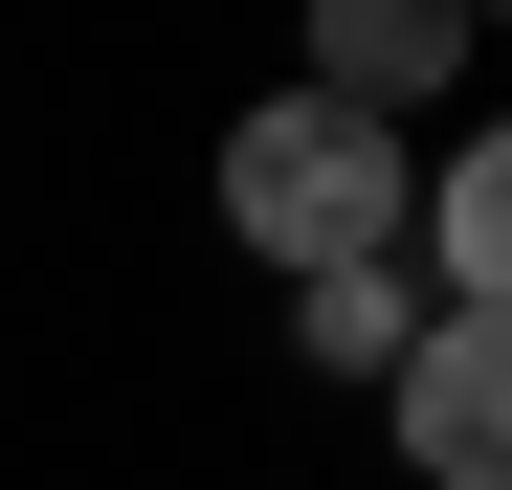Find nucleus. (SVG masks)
I'll list each match as a JSON object with an SVG mask.
<instances>
[{"label":"nucleus","mask_w":512,"mask_h":490,"mask_svg":"<svg viewBox=\"0 0 512 490\" xmlns=\"http://www.w3.org/2000/svg\"><path fill=\"white\" fill-rule=\"evenodd\" d=\"M223 223L268 245L290 290H357V268L423 245V156H401L379 112H334V90H268V112L223 134Z\"/></svg>","instance_id":"1"},{"label":"nucleus","mask_w":512,"mask_h":490,"mask_svg":"<svg viewBox=\"0 0 512 490\" xmlns=\"http://www.w3.org/2000/svg\"><path fill=\"white\" fill-rule=\"evenodd\" d=\"M401 468H423V490H512V312H423V357H401Z\"/></svg>","instance_id":"2"},{"label":"nucleus","mask_w":512,"mask_h":490,"mask_svg":"<svg viewBox=\"0 0 512 490\" xmlns=\"http://www.w3.org/2000/svg\"><path fill=\"white\" fill-rule=\"evenodd\" d=\"M446 67H468L446 0H357V23L312 45V90H334V112H401V90H446Z\"/></svg>","instance_id":"4"},{"label":"nucleus","mask_w":512,"mask_h":490,"mask_svg":"<svg viewBox=\"0 0 512 490\" xmlns=\"http://www.w3.org/2000/svg\"><path fill=\"white\" fill-rule=\"evenodd\" d=\"M423 268H446V312H512V112L423 179Z\"/></svg>","instance_id":"3"},{"label":"nucleus","mask_w":512,"mask_h":490,"mask_svg":"<svg viewBox=\"0 0 512 490\" xmlns=\"http://www.w3.org/2000/svg\"><path fill=\"white\" fill-rule=\"evenodd\" d=\"M312 357H357V379H401V357H423V290H401V268H357V290H312Z\"/></svg>","instance_id":"5"}]
</instances>
